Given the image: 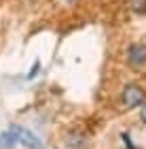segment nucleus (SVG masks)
<instances>
[{"label": "nucleus", "mask_w": 146, "mask_h": 149, "mask_svg": "<svg viewBox=\"0 0 146 149\" xmlns=\"http://www.w3.org/2000/svg\"><path fill=\"white\" fill-rule=\"evenodd\" d=\"M9 134H11L13 143L23 147V149H45L42 141L38 139L32 130H28V128H23V126H13Z\"/></svg>", "instance_id": "3"}, {"label": "nucleus", "mask_w": 146, "mask_h": 149, "mask_svg": "<svg viewBox=\"0 0 146 149\" xmlns=\"http://www.w3.org/2000/svg\"><path fill=\"white\" fill-rule=\"evenodd\" d=\"M123 62L129 70L144 72L146 70V45L142 40H131L123 51Z\"/></svg>", "instance_id": "2"}, {"label": "nucleus", "mask_w": 146, "mask_h": 149, "mask_svg": "<svg viewBox=\"0 0 146 149\" xmlns=\"http://www.w3.org/2000/svg\"><path fill=\"white\" fill-rule=\"evenodd\" d=\"M146 102V90L140 81H125L119 90V104L123 111H138Z\"/></svg>", "instance_id": "1"}, {"label": "nucleus", "mask_w": 146, "mask_h": 149, "mask_svg": "<svg viewBox=\"0 0 146 149\" xmlns=\"http://www.w3.org/2000/svg\"><path fill=\"white\" fill-rule=\"evenodd\" d=\"M138 119H140V124H144L146 126V102L138 109Z\"/></svg>", "instance_id": "6"}, {"label": "nucleus", "mask_w": 146, "mask_h": 149, "mask_svg": "<svg viewBox=\"0 0 146 149\" xmlns=\"http://www.w3.org/2000/svg\"><path fill=\"white\" fill-rule=\"evenodd\" d=\"M64 141L70 149H89V134L83 130H70Z\"/></svg>", "instance_id": "4"}, {"label": "nucleus", "mask_w": 146, "mask_h": 149, "mask_svg": "<svg viewBox=\"0 0 146 149\" xmlns=\"http://www.w3.org/2000/svg\"><path fill=\"white\" fill-rule=\"evenodd\" d=\"M142 43H144V45H146V36H144V40H142Z\"/></svg>", "instance_id": "8"}, {"label": "nucleus", "mask_w": 146, "mask_h": 149, "mask_svg": "<svg viewBox=\"0 0 146 149\" xmlns=\"http://www.w3.org/2000/svg\"><path fill=\"white\" fill-rule=\"evenodd\" d=\"M55 4H62V6H74L78 4V0H53Z\"/></svg>", "instance_id": "7"}, {"label": "nucleus", "mask_w": 146, "mask_h": 149, "mask_svg": "<svg viewBox=\"0 0 146 149\" xmlns=\"http://www.w3.org/2000/svg\"><path fill=\"white\" fill-rule=\"evenodd\" d=\"M125 11L129 15L144 17L146 15V0H125Z\"/></svg>", "instance_id": "5"}]
</instances>
